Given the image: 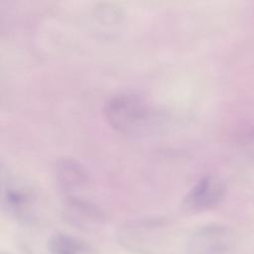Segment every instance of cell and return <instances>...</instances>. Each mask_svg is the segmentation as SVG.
I'll return each instance as SVG.
<instances>
[{
    "label": "cell",
    "mask_w": 254,
    "mask_h": 254,
    "mask_svg": "<svg viewBox=\"0 0 254 254\" xmlns=\"http://www.w3.org/2000/svg\"><path fill=\"white\" fill-rule=\"evenodd\" d=\"M109 124L123 133H130L141 128L148 119V106L135 93H120L111 97L104 108Z\"/></svg>",
    "instance_id": "6da1fadb"
},
{
    "label": "cell",
    "mask_w": 254,
    "mask_h": 254,
    "mask_svg": "<svg viewBox=\"0 0 254 254\" xmlns=\"http://www.w3.org/2000/svg\"><path fill=\"white\" fill-rule=\"evenodd\" d=\"M226 191L225 182L218 176L207 175L198 180L182 201L186 213H197L217 205Z\"/></svg>",
    "instance_id": "7a4b0ae2"
},
{
    "label": "cell",
    "mask_w": 254,
    "mask_h": 254,
    "mask_svg": "<svg viewBox=\"0 0 254 254\" xmlns=\"http://www.w3.org/2000/svg\"><path fill=\"white\" fill-rule=\"evenodd\" d=\"M229 241L228 229L220 225H207L191 235L190 251L193 254H212L223 250Z\"/></svg>",
    "instance_id": "3957f363"
},
{
    "label": "cell",
    "mask_w": 254,
    "mask_h": 254,
    "mask_svg": "<svg viewBox=\"0 0 254 254\" xmlns=\"http://www.w3.org/2000/svg\"><path fill=\"white\" fill-rule=\"evenodd\" d=\"M3 202L7 212L16 218H28L32 212V194L22 186L8 185L4 190Z\"/></svg>",
    "instance_id": "277c9868"
},
{
    "label": "cell",
    "mask_w": 254,
    "mask_h": 254,
    "mask_svg": "<svg viewBox=\"0 0 254 254\" xmlns=\"http://www.w3.org/2000/svg\"><path fill=\"white\" fill-rule=\"evenodd\" d=\"M52 254H94L92 248L79 238L57 233L49 242Z\"/></svg>",
    "instance_id": "5b68a950"
},
{
    "label": "cell",
    "mask_w": 254,
    "mask_h": 254,
    "mask_svg": "<svg viewBox=\"0 0 254 254\" xmlns=\"http://www.w3.org/2000/svg\"><path fill=\"white\" fill-rule=\"evenodd\" d=\"M59 178L63 187L80 186L86 181L83 169L72 161H63L59 166Z\"/></svg>",
    "instance_id": "8992f818"
},
{
    "label": "cell",
    "mask_w": 254,
    "mask_h": 254,
    "mask_svg": "<svg viewBox=\"0 0 254 254\" xmlns=\"http://www.w3.org/2000/svg\"><path fill=\"white\" fill-rule=\"evenodd\" d=\"M243 144H244L246 153L249 156L254 157V128L246 131Z\"/></svg>",
    "instance_id": "52a82bcc"
}]
</instances>
